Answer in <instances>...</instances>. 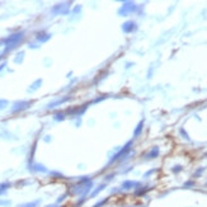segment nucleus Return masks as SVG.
<instances>
[{
  "instance_id": "obj_5",
  "label": "nucleus",
  "mask_w": 207,
  "mask_h": 207,
  "mask_svg": "<svg viewBox=\"0 0 207 207\" xmlns=\"http://www.w3.org/2000/svg\"><path fill=\"white\" fill-rule=\"evenodd\" d=\"M8 104V102L7 101H0V108H4Z\"/></svg>"
},
{
  "instance_id": "obj_3",
  "label": "nucleus",
  "mask_w": 207,
  "mask_h": 207,
  "mask_svg": "<svg viewBox=\"0 0 207 207\" xmlns=\"http://www.w3.org/2000/svg\"><path fill=\"white\" fill-rule=\"evenodd\" d=\"M133 29H136V24L133 22H127V23L123 24V31L125 32H132Z\"/></svg>"
},
{
  "instance_id": "obj_1",
  "label": "nucleus",
  "mask_w": 207,
  "mask_h": 207,
  "mask_svg": "<svg viewBox=\"0 0 207 207\" xmlns=\"http://www.w3.org/2000/svg\"><path fill=\"white\" fill-rule=\"evenodd\" d=\"M22 38H23V33L19 32V33H15V34L9 36L8 38L4 39V42H5V44L8 46V47H7V51L10 50V48H13V47H15V44L19 42Z\"/></svg>"
},
{
  "instance_id": "obj_4",
  "label": "nucleus",
  "mask_w": 207,
  "mask_h": 207,
  "mask_svg": "<svg viewBox=\"0 0 207 207\" xmlns=\"http://www.w3.org/2000/svg\"><path fill=\"white\" fill-rule=\"evenodd\" d=\"M9 187H10V184H9V183H1V184H0V195H1L3 192H5Z\"/></svg>"
},
{
  "instance_id": "obj_2",
  "label": "nucleus",
  "mask_w": 207,
  "mask_h": 207,
  "mask_svg": "<svg viewBox=\"0 0 207 207\" xmlns=\"http://www.w3.org/2000/svg\"><path fill=\"white\" fill-rule=\"evenodd\" d=\"M31 106V102H18L14 104V108H13V112H19V111H23V109H27Z\"/></svg>"
}]
</instances>
